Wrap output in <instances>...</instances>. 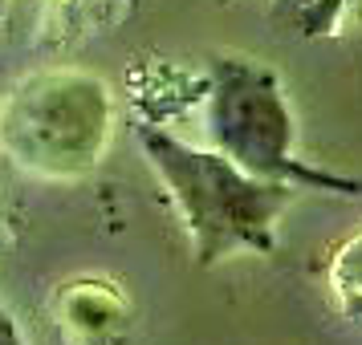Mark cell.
Wrapping results in <instances>:
<instances>
[{"mask_svg":"<svg viewBox=\"0 0 362 345\" xmlns=\"http://www.w3.org/2000/svg\"><path fill=\"white\" fill-rule=\"evenodd\" d=\"M134 134L187 228L196 264L212 268L240 252L269 256L277 248V219L301 187L257 179L216 147H192L151 122H139Z\"/></svg>","mask_w":362,"mask_h":345,"instance_id":"obj_1","label":"cell"},{"mask_svg":"<svg viewBox=\"0 0 362 345\" xmlns=\"http://www.w3.org/2000/svg\"><path fill=\"white\" fill-rule=\"evenodd\" d=\"M204 131L208 147L228 155L248 175L269 183H293L301 191H334L362 195V179L313 167L293 150V114L281 90V78L264 61L220 53L208 66V98H204Z\"/></svg>","mask_w":362,"mask_h":345,"instance_id":"obj_2","label":"cell"},{"mask_svg":"<svg viewBox=\"0 0 362 345\" xmlns=\"http://www.w3.org/2000/svg\"><path fill=\"white\" fill-rule=\"evenodd\" d=\"M224 4H232V0H224Z\"/></svg>","mask_w":362,"mask_h":345,"instance_id":"obj_6","label":"cell"},{"mask_svg":"<svg viewBox=\"0 0 362 345\" xmlns=\"http://www.w3.org/2000/svg\"><path fill=\"white\" fill-rule=\"evenodd\" d=\"M110 90L90 73L29 78L0 110V150L33 175H82L102 163L110 143Z\"/></svg>","mask_w":362,"mask_h":345,"instance_id":"obj_3","label":"cell"},{"mask_svg":"<svg viewBox=\"0 0 362 345\" xmlns=\"http://www.w3.org/2000/svg\"><path fill=\"white\" fill-rule=\"evenodd\" d=\"M301 33L305 37H338L362 25V0H310L301 13Z\"/></svg>","mask_w":362,"mask_h":345,"instance_id":"obj_4","label":"cell"},{"mask_svg":"<svg viewBox=\"0 0 362 345\" xmlns=\"http://www.w3.org/2000/svg\"><path fill=\"white\" fill-rule=\"evenodd\" d=\"M0 345H29L25 341V333L17 329V321H13V313L0 305Z\"/></svg>","mask_w":362,"mask_h":345,"instance_id":"obj_5","label":"cell"}]
</instances>
